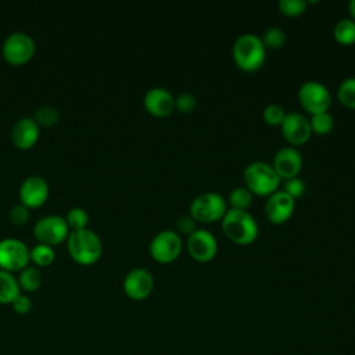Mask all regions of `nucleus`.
Here are the masks:
<instances>
[{"mask_svg":"<svg viewBox=\"0 0 355 355\" xmlns=\"http://www.w3.org/2000/svg\"><path fill=\"white\" fill-rule=\"evenodd\" d=\"M227 209V201L220 193L204 191L190 202V215L198 222H214L222 219Z\"/></svg>","mask_w":355,"mask_h":355,"instance_id":"39448f33","label":"nucleus"},{"mask_svg":"<svg viewBox=\"0 0 355 355\" xmlns=\"http://www.w3.org/2000/svg\"><path fill=\"white\" fill-rule=\"evenodd\" d=\"M309 123H311L312 132L318 135H327L331 132L334 126V119L329 111H323V112L312 114Z\"/></svg>","mask_w":355,"mask_h":355,"instance_id":"b1692460","label":"nucleus"},{"mask_svg":"<svg viewBox=\"0 0 355 355\" xmlns=\"http://www.w3.org/2000/svg\"><path fill=\"white\" fill-rule=\"evenodd\" d=\"M10 219L15 225H24L29 219V208L24 204H15L10 209Z\"/></svg>","mask_w":355,"mask_h":355,"instance_id":"473e14b6","label":"nucleus"},{"mask_svg":"<svg viewBox=\"0 0 355 355\" xmlns=\"http://www.w3.org/2000/svg\"><path fill=\"white\" fill-rule=\"evenodd\" d=\"M272 166L280 179L294 178L301 171L302 155L294 146H284L276 151Z\"/></svg>","mask_w":355,"mask_h":355,"instance_id":"dca6fc26","label":"nucleus"},{"mask_svg":"<svg viewBox=\"0 0 355 355\" xmlns=\"http://www.w3.org/2000/svg\"><path fill=\"white\" fill-rule=\"evenodd\" d=\"M33 119L39 126H53L58 122V111L51 105H42L36 110Z\"/></svg>","mask_w":355,"mask_h":355,"instance_id":"bb28decb","label":"nucleus"},{"mask_svg":"<svg viewBox=\"0 0 355 355\" xmlns=\"http://www.w3.org/2000/svg\"><path fill=\"white\" fill-rule=\"evenodd\" d=\"M49 196V183L40 175L26 176L19 186V200L21 204L28 208L40 207Z\"/></svg>","mask_w":355,"mask_h":355,"instance_id":"4468645a","label":"nucleus"},{"mask_svg":"<svg viewBox=\"0 0 355 355\" xmlns=\"http://www.w3.org/2000/svg\"><path fill=\"white\" fill-rule=\"evenodd\" d=\"M283 190L290 194L294 200L301 197L304 193H305V183L301 178L298 176H294V178H288V179H284V183H283Z\"/></svg>","mask_w":355,"mask_h":355,"instance_id":"7c9ffc66","label":"nucleus"},{"mask_svg":"<svg viewBox=\"0 0 355 355\" xmlns=\"http://www.w3.org/2000/svg\"><path fill=\"white\" fill-rule=\"evenodd\" d=\"M295 200L283 189H277L268 196L265 202V214L272 223L286 222L294 212Z\"/></svg>","mask_w":355,"mask_h":355,"instance_id":"2eb2a0df","label":"nucleus"},{"mask_svg":"<svg viewBox=\"0 0 355 355\" xmlns=\"http://www.w3.org/2000/svg\"><path fill=\"white\" fill-rule=\"evenodd\" d=\"M11 305H12V309L17 312V313H21V315H24V313H28L29 311H31V308H32V301H31V298L26 295V294H19L12 302H11Z\"/></svg>","mask_w":355,"mask_h":355,"instance_id":"72a5a7b5","label":"nucleus"},{"mask_svg":"<svg viewBox=\"0 0 355 355\" xmlns=\"http://www.w3.org/2000/svg\"><path fill=\"white\" fill-rule=\"evenodd\" d=\"M261 39L265 47L279 49L286 43V32L279 26H270L263 32Z\"/></svg>","mask_w":355,"mask_h":355,"instance_id":"a878e982","label":"nucleus"},{"mask_svg":"<svg viewBox=\"0 0 355 355\" xmlns=\"http://www.w3.org/2000/svg\"><path fill=\"white\" fill-rule=\"evenodd\" d=\"M178 229L180 233H184V234H190L191 232H194L197 227H196V219L190 215H183V216H179L178 219Z\"/></svg>","mask_w":355,"mask_h":355,"instance_id":"f704fd0d","label":"nucleus"},{"mask_svg":"<svg viewBox=\"0 0 355 355\" xmlns=\"http://www.w3.org/2000/svg\"><path fill=\"white\" fill-rule=\"evenodd\" d=\"M196 107L197 98L189 92H183L178 97H175V108H178L180 112H191Z\"/></svg>","mask_w":355,"mask_h":355,"instance_id":"2f4dec72","label":"nucleus"},{"mask_svg":"<svg viewBox=\"0 0 355 355\" xmlns=\"http://www.w3.org/2000/svg\"><path fill=\"white\" fill-rule=\"evenodd\" d=\"M154 288L153 273L146 268H133L123 277V291L132 300L147 298Z\"/></svg>","mask_w":355,"mask_h":355,"instance_id":"f8f14e48","label":"nucleus"},{"mask_svg":"<svg viewBox=\"0 0 355 355\" xmlns=\"http://www.w3.org/2000/svg\"><path fill=\"white\" fill-rule=\"evenodd\" d=\"M298 100L308 112L318 114L329 110L331 104V94L322 82L309 79L300 86Z\"/></svg>","mask_w":355,"mask_h":355,"instance_id":"6e6552de","label":"nucleus"},{"mask_svg":"<svg viewBox=\"0 0 355 355\" xmlns=\"http://www.w3.org/2000/svg\"><path fill=\"white\" fill-rule=\"evenodd\" d=\"M243 176L250 191L259 196H269L276 191L282 180L275 168L265 161L250 162L244 168Z\"/></svg>","mask_w":355,"mask_h":355,"instance_id":"20e7f679","label":"nucleus"},{"mask_svg":"<svg viewBox=\"0 0 355 355\" xmlns=\"http://www.w3.org/2000/svg\"><path fill=\"white\" fill-rule=\"evenodd\" d=\"M40 135V126L31 116H22L14 122L11 128V141L18 148H31L35 146Z\"/></svg>","mask_w":355,"mask_h":355,"instance_id":"a211bd4d","label":"nucleus"},{"mask_svg":"<svg viewBox=\"0 0 355 355\" xmlns=\"http://www.w3.org/2000/svg\"><path fill=\"white\" fill-rule=\"evenodd\" d=\"M36 50V44L33 37L26 32H12L10 33L1 46V51L4 58L14 65L24 64L29 61Z\"/></svg>","mask_w":355,"mask_h":355,"instance_id":"423d86ee","label":"nucleus"},{"mask_svg":"<svg viewBox=\"0 0 355 355\" xmlns=\"http://www.w3.org/2000/svg\"><path fill=\"white\" fill-rule=\"evenodd\" d=\"M227 201L230 208L247 209L252 202V193L247 186H236L229 191Z\"/></svg>","mask_w":355,"mask_h":355,"instance_id":"4be33fe9","label":"nucleus"},{"mask_svg":"<svg viewBox=\"0 0 355 355\" xmlns=\"http://www.w3.org/2000/svg\"><path fill=\"white\" fill-rule=\"evenodd\" d=\"M334 39L341 44H352L355 42V21L352 18H341L333 28Z\"/></svg>","mask_w":355,"mask_h":355,"instance_id":"412c9836","label":"nucleus"},{"mask_svg":"<svg viewBox=\"0 0 355 355\" xmlns=\"http://www.w3.org/2000/svg\"><path fill=\"white\" fill-rule=\"evenodd\" d=\"M33 233L39 243L54 245L64 241L68 237L69 226L64 216L50 214L42 216L35 222Z\"/></svg>","mask_w":355,"mask_h":355,"instance_id":"0eeeda50","label":"nucleus"},{"mask_svg":"<svg viewBox=\"0 0 355 355\" xmlns=\"http://www.w3.org/2000/svg\"><path fill=\"white\" fill-rule=\"evenodd\" d=\"M232 55L240 69L252 72L263 65L266 58V47L263 46L261 36L247 32L236 37L232 47Z\"/></svg>","mask_w":355,"mask_h":355,"instance_id":"f257e3e1","label":"nucleus"},{"mask_svg":"<svg viewBox=\"0 0 355 355\" xmlns=\"http://www.w3.org/2000/svg\"><path fill=\"white\" fill-rule=\"evenodd\" d=\"M29 258L37 265V266H47L50 265L54 258H55V252L53 245L49 244H43V243H37L36 245H33L29 250Z\"/></svg>","mask_w":355,"mask_h":355,"instance_id":"5701e85b","label":"nucleus"},{"mask_svg":"<svg viewBox=\"0 0 355 355\" xmlns=\"http://www.w3.org/2000/svg\"><path fill=\"white\" fill-rule=\"evenodd\" d=\"M19 288L25 291H36L42 286V273L36 266H25L19 270V275L17 277Z\"/></svg>","mask_w":355,"mask_h":355,"instance_id":"aec40b11","label":"nucleus"},{"mask_svg":"<svg viewBox=\"0 0 355 355\" xmlns=\"http://www.w3.org/2000/svg\"><path fill=\"white\" fill-rule=\"evenodd\" d=\"M67 247L69 255L83 265L96 262L103 252L100 236L89 227L72 229L67 237Z\"/></svg>","mask_w":355,"mask_h":355,"instance_id":"f03ea898","label":"nucleus"},{"mask_svg":"<svg viewBox=\"0 0 355 355\" xmlns=\"http://www.w3.org/2000/svg\"><path fill=\"white\" fill-rule=\"evenodd\" d=\"M28 245L15 237H6L0 240V269L12 272L21 270L29 261Z\"/></svg>","mask_w":355,"mask_h":355,"instance_id":"9d476101","label":"nucleus"},{"mask_svg":"<svg viewBox=\"0 0 355 355\" xmlns=\"http://www.w3.org/2000/svg\"><path fill=\"white\" fill-rule=\"evenodd\" d=\"M337 96L344 105L349 108H355V76L344 78L340 82L337 89Z\"/></svg>","mask_w":355,"mask_h":355,"instance_id":"393cba45","label":"nucleus"},{"mask_svg":"<svg viewBox=\"0 0 355 355\" xmlns=\"http://www.w3.org/2000/svg\"><path fill=\"white\" fill-rule=\"evenodd\" d=\"M151 257L158 262H172L178 258L182 250V237L178 232L164 229L155 233L148 245Z\"/></svg>","mask_w":355,"mask_h":355,"instance_id":"1a4fd4ad","label":"nucleus"},{"mask_svg":"<svg viewBox=\"0 0 355 355\" xmlns=\"http://www.w3.org/2000/svg\"><path fill=\"white\" fill-rule=\"evenodd\" d=\"M348 8H349V12H351V18L355 21V0H351L348 3Z\"/></svg>","mask_w":355,"mask_h":355,"instance_id":"c9c22d12","label":"nucleus"},{"mask_svg":"<svg viewBox=\"0 0 355 355\" xmlns=\"http://www.w3.org/2000/svg\"><path fill=\"white\" fill-rule=\"evenodd\" d=\"M286 116V110L277 103L268 104L262 111V118L268 125H280Z\"/></svg>","mask_w":355,"mask_h":355,"instance_id":"c85d7f7f","label":"nucleus"},{"mask_svg":"<svg viewBox=\"0 0 355 355\" xmlns=\"http://www.w3.org/2000/svg\"><path fill=\"white\" fill-rule=\"evenodd\" d=\"M225 234L237 244H250L258 237V223L247 209L227 208L222 218Z\"/></svg>","mask_w":355,"mask_h":355,"instance_id":"7ed1b4c3","label":"nucleus"},{"mask_svg":"<svg viewBox=\"0 0 355 355\" xmlns=\"http://www.w3.org/2000/svg\"><path fill=\"white\" fill-rule=\"evenodd\" d=\"M277 6H279V10L282 14L294 17V15H300L305 11L306 1L305 0H279Z\"/></svg>","mask_w":355,"mask_h":355,"instance_id":"c756f323","label":"nucleus"},{"mask_svg":"<svg viewBox=\"0 0 355 355\" xmlns=\"http://www.w3.org/2000/svg\"><path fill=\"white\" fill-rule=\"evenodd\" d=\"M187 251L194 259L207 262L216 255L218 240L208 229H196L187 236Z\"/></svg>","mask_w":355,"mask_h":355,"instance_id":"9b49d317","label":"nucleus"},{"mask_svg":"<svg viewBox=\"0 0 355 355\" xmlns=\"http://www.w3.org/2000/svg\"><path fill=\"white\" fill-rule=\"evenodd\" d=\"M19 294L21 288L12 272L0 269V304H11Z\"/></svg>","mask_w":355,"mask_h":355,"instance_id":"6ab92c4d","label":"nucleus"},{"mask_svg":"<svg viewBox=\"0 0 355 355\" xmlns=\"http://www.w3.org/2000/svg\"><path fill=\"white\" fill-rule=\"evenodd\" d=\"M67 223L72 229H83L87 227L89 223V214L82 207H73L67 212Z\"/></svg>","mask_w":355,"mask_h":355,"instance_id":"cd10ccee","label":"nucleus"},{"mask_svg":"<svg viewBox=\"0 0 355 355\" xmlns=\"http://www.w3.org/2000/svg\"><path fill=\"white\" fill-rule=\"evenodd\" d=\"M280 129L286 140L290 141L293 146L305 143L312 135L309 119L304 114L297 111L286 112V116L280 123Z\"/></svg>","mask_w":355,"mask_h":355,"instance_id":"ddd939ff","label":"nucleus"},{"mask_svg":"<svg viewBox=\"0 0 355 355\" xmlns=\"http://www.w3.org/2000/svg\"><path fill=\"white\" fill-rule=\"evenodd\" d=\"M146 110L155 116H166L175 108V96L165 87L154 86L143 97Z\"/></svg>","mask_w":355,"mask_h":355,"instance_id":"f3484780","label":"nucleus"}]
</instances>
